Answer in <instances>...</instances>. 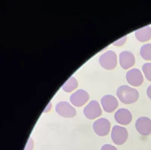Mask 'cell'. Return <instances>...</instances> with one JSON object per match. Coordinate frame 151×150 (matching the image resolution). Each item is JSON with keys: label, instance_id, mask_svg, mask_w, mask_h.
Returning <instances> with one entry per match:
<instances>
[{"label": "cell", "instance_id": "ba28073f", "mask_svg": "<svg viewBox=\"0 0 151 150\" xmlns=\"http://www.w3.org/2000/svg\"><path fill=\"white\" fill-rule=\"evenodd\" d=\"M135 128L137 132L143 136H148L151 133V120L148 117L142 116L136 120Z\"/></svg>", "mask_w": 151, "mask_h": 150}, {"label": "cell", "instance_id": "ac0fdd59", "mask_svg": "<svg viewBox=\"0 0 151 150\" xmlns=\"http://www.w3.org/2000/svg\"><path fill=\"white\" fill-rule=\"evenodd\" d=\"M33 147H34V142H33V140L31 137H29L24 150H33Z\"/></svg>", "mask_w": 151, "mask_h": 150}, {"label": "cell", "instance_id": "30bf717a", "mask_svg": "<svg viewBox=\"0 0 151 150\" xmlns=\"http://www.w3.org/2000/svg\"><path fill=\"white\" fill-rule=\"evenodd\" d=\"M101 103L104 110L106 113H112L113 111H115L119 106V103L116 98L110 94H106L103 96L101 100Z\"/></svg>", "mask_w": 151, "mask_h": 150}, {"label": "cell", "instance_id": "44dd1931", "mask_svg": "<svg viewBox=\"0 0 151 150\" xmlns=\"http://www.w3.org/2000/svg\"><path fill=\"white\" fill-rule=\"evenodd\" d=\"M147 95L151 100V85L147 89Z\"/></svg>", "mask_w": 151, "mask_h": 150}, {"label": "cell", "instance_id": "5bb4252c", "mask_svg": "<svg viewBox=\"0 0 151 150\" xmlns=\"http://www.w3.org/2000/svg\"><path fill=\"white\" fill-rule=\"evenodd\" d=\"M78 87V81L77 79L74 78L73 76L70 77L65 83L63 85L62 88L65 92H71L73 90H75Z\"/></svg>", "mask_w": 151, "mask_h": 150}, {"label": "cell", "instance_id": "3957f363", "mask_svg": "<svg viewBox=\"0 0 151 150\" xmlns=\"http://www.w3.org/2000/svg\"><path fill=\"white\" fill-rule=\"evenodd\" d=\"M129 133L126 128L119 125H114L112 128L111 139L116 145H122L126 142Z\"/></svg>", "mask_w": 151, "mask_h": 150}, {"label": "cell", "instance_id": "277c9868", "mask_svg": "<svg viewBox=\"0 0 151 150\" xmlns=\"http://www.w3.org/2000/svg\"><path fill=\"white\" fill-rule=\"evenodd\" d=\"M55 111L59 116L64 118H73L76 115V110L75 108L66 101H60L56 104Z\"/></svg>", "mask_w": 151, "mask_h": 150}, {"label": "cell", "instance_id": "5b68a950", "mask_svg": "<svg viewBox=\"0 0 151 150\" xmlns=\"http://www.w3.org/2000/svg\"><path fill=\"white\" fill-rule=\"evenodd\" d=\"M84 115L88 119H94L101 116L102 109L99 103L96 100L90 101L84 108Z\"/></svg>", "mask_w": 151, "mask_h": 150}, {"label": "cell", "instance_id": "8fae6325", "mask_svg": "<svg viewBox=\"0 0 151 150\" xmlns=\"http://www.w3.org/2000/svg\"><path fill=\"white\" fill-rule=\"evenodd\" d=\"M119 64L121 67L125 70L133 67L135 63V58H134V55L132 52L129 51H122L119 54Z\"/></svg>", "mask_w": 151, "mask_h": 150}, {"label": "cell", "instance_id": "52a82bcc", "mask_svg": "<svg viewBox=\"0 0 151 150\" xmlns=\"http://www.w3.org/2000/svg\"><path fill=\"white\" fill-rule=\"evenodd\" d=\"M89 94L86 90L83 89H79L71 94L70 100L71 104L73 106H82L88 102V100H89Z\"/></svg>", "mask_w": 151, "mask_h": 150}, {"label": "cell", "instance_id": "9a60e30c", "mask_svg": "<svg viewBox=\"0 0 151 150\" xmlns=\"http://www.w3.org/2000/svg\"><path fill=\"white\" fill-rule=\"evenodd\" d=\"M141 57L146 60H151V44H144L140 50Z\"/></svg>", "mask_w": 151, "mask_h": 150}, {"label": "cell", "instance_id": "2e32d148", "mask_svg": "<svg viewBox=\"0 0 151 150\" xmlns=\"http://www.w3.org/2000/svg\"><path fill=\"white\" fill-rule=\"evenodd\" d=\"M142 70L146 79L151 82V63H144L142 67Z\"/></svg>", "mask_w": 151, "mask_h": 150}, {"label": "cell", "instance_id": "9c48e42d", "mask_svg": "<svg viewBox=\"0 0 151 150\" xmlns=\"http://www.w3.org/2000/svg\"><path fill=\"white\" fill-rule=\"evenodd\" d=\"M126 80L131 85L137 87L142 85L144 82V77L142 72L138 69H131L126 73Z\"/></svg>", "mask_w": 151, "mask_h": 150}, {"label": "cell", "instance_id": "e0dca14e", "mask_svg": "<svg viewBox=\"0 0 151 150\" xmlns=\"http://www.w3.org/2000/svg\"><path fill=\"white\" fill-rule=\"evenodd\" d=\"M126 40H127V36H122V37H121L119 39L114 42L113 43V44L114 46H122V45H123V44H125Z\"/></svg>", "mask_w": 151, "mask_h": 150}, {"label": "cell", "instance_id": "6da1fadb", "mask_svg": "<svg viewBox=\"0 0 151 150\" xmlns=\"http://www.w3.org/2000/svg\"><path fill=\"white\" fill-rule=\"evenodd\" d=\"M116 95L122 103L125 104H131L138 100L139 93L134 88L124 85L117 89Z\"/></svg>", "mask_w": 151, "mask_h": 150}, {"label": "cell", "instance_id": "7c38bea8", "mask_svg": "<svg viewBox=\"0 0 151 150\" xmlns=\"http://www.w3.org/2000/svg\"><path fill=\"white\" fill-rule=\"evenodd\" d=\"M114 118L116 122L122 125H129L132 120V115L130 111L125 108L118 109L114 114Z\"/></svg>", "mask_w": 151, "mask_h": 150}, {"label": "cell", "instance_id": "d6986e66", "mask_svg": "<svg viewBox=\"0 0 151 150\" xmlns=\"http://www.w3.org/2000/svg\"><path fill=\"white\" fill-rule=\"evenodd\" d=\"M101 150H118L115 146H112L111 144H104L102 146Z\"/></svg>", "mask_w": 151, "mask_h": 150}, {"label": "cell", "instance_id": "8992f818", "mask_svg": "<svg viewBox=\"0 0 151 150\" xmlns=\"http://www.w3.org/2000/svg\"><path fill=\"white\" fill-rule=\"evenodd\" d=\"M93 130L97 135L104 136L108 134L110 130V122L107 118H100L93 124Z\"/></svg>", "mask_w": 151, "mask_h": 150}, {"label": "cell", "instance_id": "4fadbf2b", "mask_svg": "<svg viewBox=\"0 0 151 150\" xmlns=\"http://www.w3.org/2000/svg\"><path fill=\"white\" fill-rule=\"evenodd\" d=\"M134 35L137 40L141 42L149 41L151 39V27L146 26L144 27L140 28L134 32Z\"/></svg>", "mask_w": 151, "mask_h": 150}, {"label": "cell", "instance_id": "7a4b0ae2", "mask_svg": "<svg viewBox=\"0 0 151 150\" xmlns=\"http://www.w3.org/2000/svg\"><path fill=\"white\" fill-rule=\"evenodd\" d=\"M100 65L105 70H113L117 65V55L113 51H107L99 57Z\"/></svg>", "mask_w": 151, "mask_h": 150}, {"label": "cell", "instance_id": "ffe728a7", "mask_svg": "<svg viewBox=\"0 0 151 150\" xmlns=\"http://www.w3.org/2000/svg\"><path fill=\"white\" fill-rule=\"evenodd\" d=\"M52 102H49L48 105H47L46 107L45 108L44 111H43V113H48V112H49V111L51 110V109H52Z\"/></svg>", "mask_w": 151, "mask_h": 150}]
</instances>
